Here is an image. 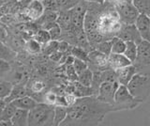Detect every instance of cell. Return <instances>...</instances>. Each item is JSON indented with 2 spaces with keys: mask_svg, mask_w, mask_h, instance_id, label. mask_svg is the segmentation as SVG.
Wrapping results in <instances>:
<instances>
[{
  "mask_svg": "<svg viewBox=\"0 0 150 126\" xmlns=\"http://www.w3.org/2000/svg\"><path fill=\"white\" fill-rule=\"evenodd\" d=\"M110 112H115L114 105L100 101L96 95L79 97L68 107L67 117L60 126L98 125Z\"/></svg>",
  "mask_w": 150,
  "mask_h": 126,
  "instance_id": "1",
  "label": "cell"
},
{
  "mask_svg": "<svg viewBox=\"0 0 150 126\" xmlns=\"http://www.w3.org/2000/svg\"><path fill=\"white\" fill-rule=\"evenodd\" d=\"M54 119V105L45 103L38 104L29 110L28 125L29 126H53Z\"/></svg>",
  "mask_w": 150,
  "mask_h": 126,
  "instance_id": "2",
  "label": "cell"
},
{
  "mask_svg": "<svg viewBox=\"0 0 150 126\" xmlns=\"http://www.w3.org/2000/svg\"><path fill=\"white\" fill-rule=\"evenodd\" d=\"M127 87L132 96L142 104L150 96V74L136 73Z\"/></svg>",
  "mask_w": 150,
  "mask_h": 126,
  "instance_id": "3",
  "label": "cell"
},
{
  "mask_svg": "<svg viewBox=\"0 0 150 126\" xmlns=\"http://www.w3.org/2000/svg\"><path fill=\"white\" fill-rule=\"evenodd\" d=\"M140 105V103L132 96V94L129 90V88L125 85H120L115 91L114 107L115 111L121 110H129L134 109Z\"/></svg>",
  "mask_w": 150,
  "mask_h": 126,
  "instance_id": "4",
  "label": "cell"
},
{
  "mask_svg": "<svg viewBox=\"0 0 150 126\" xmlns=\"http://www.w3.org/2000/svg\"><path fill=\"white\" fill-rule=\"evenodd\" d=\"M137 57L132 62L137 73L150 74V41H142L137 44Z\"/></svg>",
  "mask_w": 150,
  "mask_h": 126,
  "instance_id": "5",
  "label": "cell"
},
{
  "mask_svg": "<svg viewBox=\"0 0 150 126\" xmlns=\"http://www.w3.org/2000/svg\"><path fill=\"white\" fill-rule=\"evenodd\" d=\"M114 2V1H112ZM115 8L119 15V19L124 25H133L138 15L139 11L132 2H114Z\"/></svg>",
  "mask_w": 150,
  "mask_h": 126,
  "instance_id": "6",
  "label": "cell"
},
{
  "mask_svg": "<svg viewBox=\"0 0 150 126\" xmlns=\"http://www.w3.org/2000/svg\"><path fill=\"white\" fill-rule=\"evenodd\" d=\"M119 86L118 81H103L98 88L97 98L106 104L114 105L115 95L117 88Z\"/></svg>",
  "mask_w": 150,
  "mask_h": 126,
  "instance_id": "7",
  "label": "cell"
},
{
  "mask_svg": "<svg viewBox=\"0 0 150 126\" xmlns=\"http://www.w3.org/2000/svg\"><path fill=\"white\" fill-rule=\"evenodd\" d=\"M88 68L92 70V72L103 71V70L110 68L108 64V56L100 52L97 49H92L88 52Z\"/></svg>",
  "mask_w": 150,
  "mask_h": 126,
  "instance_id": "8",
  "label": "cell"
},
{
  "mask_svg": "<svg viewBox=\"0 0 150 126\" xmlns=\"http://www.w3.org/2000/svg\"><path fill=\"white\" fill-rule=\"evenodd\" d=\"M88 2L86 0H82L70 11V17H71V26L74 28H83V22L86 13L87 11Z\"/></svg>",
  "mask_w": 150,
  "mask_h": 126,
  "instance_id": "9",
  "label": "cell"
},
{
  "mask_svg": "<svg viewBox=\"0 0 150 126\" xmlns=\"http://www.w3.org/2000/svg\"><path fill=\"white\" fill-rule=\"evenodd\" d=\"M116 36L125 41H134L135 43H140L143 41L137 27L135 25H124L122 24L120 30L117 32Z\"/></svg>",
  "mask_w": 150,
  "mask_h": 126,
  "instance_id": "10",
  "label": "cell"
},
{
  "mask_svg": "<svg viewBox=\"0 0 150 126\" xmlns=\"http://www.w3.org/2000/svg\"><path fill=\"white\" fill-rule=\"evenodd\" d=\"M23 10H25V17L31 21H37L43 14L45 9L41 0H32Z\"/></svg>",
  "mask_w": 150,
  "mask_h": 126,
  "instance_id": "11",
  "label": "cell"
},
{
  "mask_svg": "<svg viewBox=\"0 0 150 126\" xmlns=\"http://www.w3.org/2000/svg\"><path fill=\"white\" fill-rule=\"evenodd\" d=\"M134 25L137 27L142 39L150 41V17L144 13H140Z\"/></svg>",
  "mask_w": 150,
  "mask_h": 126,
  "instance_id": "12",
  "label": "cell"
},
{
  "mask_svg": "<svg viewBox=\"0 0 150 126\" xmlns=\"http://www.w3.org/2000/svg\"><path fill=\"white\" fill-rule=\"evenodd\" d=\"M115 71L116 73V77H117V81H118V83L120 85H125V86L128 85L129 81L131 80V78L137 73L133 64H130L126 67L115 70Z\"/></svg>",
  "mask_w": 150,
  "mask_h": 126,
  "instance_id": "13",
  "label": "cell"
},
{
  "mask_svg": "<svg viewBox=\"0 0 150 126\" xmlns=\"http://www.w3.org/2000/svg\"><path fill=\"white\" fill-rule=\"evenodd\" d=\"M108 64L112 70H117L132 64V62L126 57L124 54H115L111 53L108 56Z\"/></svg>",
  "mask_w": 150,
  "mask_h": 126,
  "instance_id": "14",
  "label": "cell"
},
{
  "mask_svg": "<svg viewBox=\"0 0 150 126\" xmlns=\"http://www.w3.org/2000/svg\"><path fill=\"white\" fill-rule=\"evenodd\" d=\"M26 95H28V90L25 88V86L23 85V84L17 83L15 85L12 86L11 92H9V94L5 98L4 101L6 103H11L13 100L23 97V96H26Z\"/></svg>",
  "mask_w": 150,
  "mask_h": 126,
  "instance_id": "15",
  "label": "cell"
},
{
  "mask_svg": "<svg viewBox=\"0 0 150 126\" xmlns=\"http://www.w3.org/2000/svg\"><path fill=\"white\" fill-rule=\"evenodd\" d=\"M12 105H15L17 108H21V109H25V110H31L33 107H34L38 103L35 98L30 97L29 95H26V96H23L21 98H18V99L13 100L12 102Z\"/></svg>",
  "mask_w": 150,
  "mask_h": 126,
  "instance_id": "16",
  "label": "cell"
},
{
  "mask_svg": "<svg viewBox=\"0 0 150 126\" xmlns=\"http://www.w3.org/2000/svg\"><path fill=\"white\" fill-rule=\"evenodd\" d=\"M28 113L29 111L25 109L17 108L13 117L11 118V122L13 126H26L28 125Z\"/></svg>",
  "mask_w": 150,
  "mask_h": 126,
  "instance_id": "17",
  "label": "cell"
},
{
  "mask_svg": "<svg viewBox=\"0 0 150 126\" xmlns=\"http://www.w3.org/2000/svg\"><path fill=\"white\" fill-rule=\"evenodd\" d=\"M16 57V51H14L11 46L7 45L5 43L0 41V59L6 60V61L11 63L15 60Z\"/></svg>",
  "mask_w": 150,
  "mask_h": 126,
  "instance_id": "18",
  "label": "cell"
},
{
  "mask_svg": "<svg viewBox=\"0 0 150 126\" xmlns=\"http://www.w3.org/2000/svg\"><path fill=\"white\" fill-rule=\"evenodd\" d=\"M56 23L59 25L62 31L69 30L71 27V17H70V11H59Z\"/></svg>",
  "mask_w": 150,
  "mask_h": 126,
  "instance_id": "19",
  "label": "cell"
},
{
  "mask_svg": "<svg viewBox=\"0 0 150 126\" xmlns=\"http://www.w3.org/2000/svg\"><path fill=\"white\" fill-rule=\"evenodd\" d=\"M25 49L29 55H39L42 52V45L34 38L28 40L25 43Z\"/></svg>",
  "mask_w": 150,
  "mask_h": 126,
  "instance_id": "20",
  "label": "cell"
},
{
  "mask_svg": "<svg viewBox=\"0 0 150 126\" xmlns=\"http://www.w3.org/2000/svg\"><path fill=\"white\" fill-rule=\"evenodd\" d=\"M68 114V107L63 105H54V125L60 126L61 122L66 119Z\"/></svg>",
  "mask_w": 150,
  "mask_h": 126,
  "instance_id": "21",
  "label": "cell"
},
{
  "mask_svg": "<svg viewBox=\"0 0 150 126\" xmlns=\"http://www.w3.org/2000/svg\"><path fill=\"white\" fill-rule=\"evenodd\" d=\"M77 81L82 84V85L86 87H91L92 82H93V72L91 69H86L82 73L78 74V79Z\"/></svg>",
  "mask_w": 150,
  "mask_h": 126,
  "instance_id": "22",
  "label": "cell"
},
{
  "mask_svg": "<svg viewBox=\"0 0 150 126\" xmlns=\"http://www.w3.org/2000/svg\"><path fill=\"white\" fill-rule=\"evenodd\" d=\"M137 43H135L134 41H126V48L123 54L131 62H133L137 57Z\"/></svg>",
  "mask_w": 150,
  "mask_h": 126,
  "instance_id": "23",
  "label": "cell"
},
{
  "mask_svg": "<svg viewBox=\"0 0 150 126\" xmlns=\"http://www.w3.org/2000/svg\"><path fill=\"white\" fill-rule=\"evenodd\" d=\"M44 29H47L51 36V40L54 41H60L61 34H62V29L56 22L49 24L44 27Z\"/></svg>",
  "mask_w": 150,
  "mask_h": 126,
  "instance_id": "24",
  "label": "cell"
},
{
  "mask_svg": "<svg viewBox=\"0 0 150 126\" xmlns=\"http://www.w3.org/2000/svg\"><path fill=\"white\" fill-rule=\"evenodd\" d=\"M112 53L115 54H123L126 48V41L118 38L117 36L112 37Z\"/></svg>",
  "mask_w": 150,
  "mask_h": 126,
  "instance_id": "25",
  "label": "cell"
},
{
  "mask_svg": "<svg viewBox=\"0 0 150 126\" xmlns=\"http://www.w3.org/2000/svg\"><path fill=\"white\" fill-rule=\"evenodd\" d=\"M16 109L17 107L13 105L12 103H6L1 113V116H0V120H11L14 113H15Z\"/></svg>",
  "mask_w": 150,
  "mask_h": 126,
  "instance_id": "26",
  "label": "cell"
},
{
  "mask_svg": "<svg viewBox=\"0 0 150 126\" xmlns=\"http://www.w3.org/2000/svg\"><path fill=\"white\" fill-rule=\"evenodd\" d=\"M12 83L6 78L0 76V99H5L11 92L12 88Z\"/></svg>",
  "mask_w": 150,
  "mask_h": 126,
  "instance_id": "27",
  "label": "cell"
},
{
  "mask_svg": "<svg viewBox=\"0 0 150 126\" xmlns=\"http://www.w3.org/2000/svg\"><path fill=\"white\" fill-rule=\"evenodd\" d=\"M132 3L140 13L150 17V0H132Z\"/></svg>",
  "mask_w": 150,
  "mask_h": 126,
  "instance_id": "28",
  "label": "cell"
},
{
  "mask_svg": "<svg viewBox=\"0 0 150 126\" xmlns=\"http://www.w3.org/2000/svg\"><path fill=\"white\" fill-rule=\"evenodd\" d=\"M70 55H72L75 58L82 59L83 61H88V51L80 46H72L70 47Z\"/></svg>",
  "mask_w": 150,
  "mask_h": 126,
  "instance_id": "29",
  "label": "cell"
},
{
  "mask_svg": "<svg viewBox=\"0 0 150 126\" xmlns=\"http://www.w3.org/2000/svg\"><path fill=\"white\" fill-rule=\"evenodd\" d=\"M82 0H56V6H57L58 11H69L71 10L73 7H75Z\"/></svg>",
  "mask_w": 150,
  "mask_h": 126,
  "instance_id": "30",
  "label": "cell"
},
{
  "mask_svg": "<svg viewBox=\"0 0 150 126\" xmlns=\"http://www.w3.org/2000/svg\"><path fill=\"white\" fill-rule=\"evenodd\" d=\"M34 39L39 41V43L43 46L51 41V36H50L49 32L47 29L40 28L36 32V34L34 35Z\"/></svg>",
  "mask_w": 150,
  "mask_h": 126,
  "instance_id": "31",
  "label": "cell"
},
{
  "mask_svg": "<svg viewBox=\"0 0 150 126\" xmlns=\"http://www.w3.org/2000/svg\"><path fill=\"white\" fill-rule=\"evenodd\" d=\"M58 43L59 41H54L51 40L49 43H47L45 45L42 46V52L44 55H52L55 51H58Z\"/></svg>",
  "mask_w": 150,
  "mask_h": 126,
  "instance_id": "32",
  "label": "cell"
},
{
  "mask_svg": "<svg viewBox=\"0 0 150 126\" xmlns=\"http://www.w3.org/2000/svg\"><path fill=\"white\" fill-rule=\"evenodd\" d=\"M94 49H97L100 52L105 54L106 56H109L112 53V41L111 40L102 41L100 43H98Z\"/></svg>",
  "mask_w": 150,
  "mask_h": 126,
  "instance_id": "33",
  "label": "cell"
},
{
  "mask_svg": "<svg viewBox=\"0 0 150 126\" xmlns=\"http://www.w3.org/2000/svg\"><path fill=\"white\" fill-rule=\"evenodd\" d=\"M42 99L43 100H42L41 103H45V104H48L51 105H55L56 99H57V94L53 91L45 92V94L42 97Z\"/></svg>",
  "mask_w": 150,
  "mask_h": 126,
  "instance_id": "34",
  "label": "cell"
},
{
  "mask_svg": "<svg viewBox=\"0 0 150 126\" xmlns=\"http://www.w3.org/2000/svg\"><path fill=\"white\" fill-rule=\"evenodd\" d=\"M30 90L32 93H41L45 90V84L42 82L41 80H34L31 83V88Z\"/></svg>",
  "mask_w": 150,
  "mask_h": 126,
  "instance_id": "35",
  "label": "cell"
},
{
  "mask_svg": "<svg viewBox=\"0 0 150 126\" xmlns=\"http://www.w3.org/2000/svg\"><path fill=\"white\" fill-rule=\"evenodd\" d=\"M66 75L70 82H76L78 79V73L75 71L73 65H67L66 66Z\"/></svg>",
  "mask_w": 150,
  "mask_h": 126,
  "instance_id": "36",
  "label": "cell"
},
{
  "mask_svg": "<svg viewBox=\"0 0 150 126\" xmlns=\"http://www.w3.org/2000/svg\"><path fill=\"white\" fill-rule=\"evenodd\" d=\"M73 67L75 69L76 73L79 74L80 73H82L83 71H84L86 69L88 68V64L86 61H83L82 59H79V58H74V61H73Z\"/></svg>",
  "mask_w": 150,
  "mask_h": 126,
  "instance_id": "37",
  "label": "cell"
},
{
  "mask_svg": "<svg viewBox=\"0 0 150 126\" xmlns=\"http://www.w3.org/2000/svg\"><path fill=\"white\" fill-rule=\"evenodd\" d=\"M11 71V63L6 61V60L0 59V76L5 78Z\"/></svg>",
  "mask_w": 150,
  "mask_h": 126,
  "instance_id": "38",
  "label": "cell"
},
{
  "mask_svg": "<svg viewBox=\"0 0 150 126\" xmlns=\"http://www.w3.org/2000/svg\"><path fill=\"white\" fill-rule=\"evenodd\" d=\"M43 4L45 10H51V11H57V6H56V0H41Z\"/></svg>",
  "mask_w": 150,
  "mask_h": 126,
  "instance_id": "39",
  "label": "cell"
},
{
  "mask_svg": "<svg viewBox=\"0 0 150 126\" xmlns=\"http://www.w3.org/2000/svg\"><path fill=\"white\" fill-rule=\"evenodd\" d=\"M64 55L65 54L59 52V51H55L54 53H53L52 55L49 56V58L52 60V61H54V62L60 63L61 60H62V58H63V57H64Z\"/></svg>",
  "mask_w": 150,
  "mask_h": 126,
  "instance_id": "40",
  "label": "cell"
},
{
  "mask_svg": "<svg viewBox=\"0 0 150 126\" xmlns=\"http://www.w3.org/2000/svg\"><path fill=\"white\" fill-rule=\"evenodd\" d=\"M7 40H8V31L6 29V27L3 26V24L0 23V41L6 43Z\"/></svg>",
  "mask_w": 150,
  "mask_h": 126,
  "instance_id": "41",
  "label": "cell"
},
{
  "mask_svg": "<svg viewBox=\"0 0 150 126\" xmlns=\"http://www.w3.org/2000/svg\"><path fill=\"white\" fill-rule=\"evenodd\" d=\"M0 126H13L11 120H0Z\"/></svg>",
  "mask_w": 150,
  "mask_h": 126,
  "instance_id": "42",
  "label": "cell"
},
{
  "mask_svg": "<svg viewBox=\"0 0 150 126\" xmlns=\"http://www.w3.org/2000/svg\"><path fill=\"white\" fill-rule=\"evenodd\" d=\"M5 105H6V102L4 101V99H0V116H1V113L3 111Z\"/></svg>",
  "mask_w": 150,
  "mask_h": 126,
  "instance_id": "43",
  "label": "cell"
},
{
  "mask_svg": "<svg viewBox=\"0 0 150 126\" xmlns=\"http://www.w3.org/2000/svg\"><path fill=\"white\" fill-rule=\"evenodd\" d=\"M88 2H95V3H98V4H103L106 0H86Z\"/></svg>",
  "mask_w": 150,
  "mask_h": 126,
  "instance_id": "44",
  "label": "cell"
},
{
  "mask_svg": "<svg viewBox=\"0 0 150 126\" xmlns=\"http://www.w3.org/2000/svg\"><path fill=\"white\" fill-rule=\"evenodd\" d=\"M8 1V0H0V8L3 7L5 4H6L7 2Z\"/></svg>",
  "mask_w": 150,
  "mask_h": 126,
  "instance_id": "45",
  "label": "cell"
},
{
  "mask_svg": "<svg viewBox=\"0 0 150 126\" xmlns=\"http://www.w3.org/2000/svg\"><path fill=\"white\" fill-rule=\"evenodd\" d=\"M114 2H132V0H112Z\"/></svg>",
  "mask_w": 150,
  "mask_h": 126,
  "instance_id": "46",
  "label": "cell"
},
{
  "mask_svg": "<svg viewBox=\"0 0 150 126\" xmlns=\"http://www.w3.org/2000/svg\"><path fill=\"white\" fill-rule=\"evenodd\" d=\"M17 1H20V0H17Z\"/></svg>",
  "mask_w": 150,
  "mask_h": 126,
  "instance_id": "47",
  "label": "cell"
}]
</instances>
